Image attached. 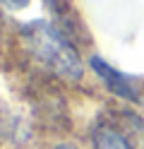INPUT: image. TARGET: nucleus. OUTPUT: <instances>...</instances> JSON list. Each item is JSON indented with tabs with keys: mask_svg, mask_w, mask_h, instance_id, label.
Here are the masks:
<instances>
[{
	"mask_svg": "<svg viewBox=\"0 0 144 149\" xmlns=\"http://www.w3.org/2000/svg\"><path fill=\"white\" fill-rule=\"evenodd\" d=\"M24 43L34 58L46 65L51 72H55L63 79H79L82 77V60L74 46L55 29L53 24L43 19H36L22 29Z\"/></svg>",
	"mask_w": 144,
	"mask_h": 149,
	"instance_id": "obj_1",
	"label": "nucleus"
},
{
	"mask_svg": "<svg viewBox=\"0 0 144 149\" xmlns=\"http://www.w3.org/2000/svg\"><path fill=\"white\" fill-rule=\"evenodd\" d=\"M55 149H77V147H74V144H58Z\"/></svg>",
	"mask_w": 144,
	"mask_h": 149,
	"instance_id": "obj_5",
	"label": "nucleus"
},
{
	"mask_svg": "<svg viewBox=\"0 0 144 149\" xmlns=\"http://www.w3.org/2000/svg\"><path fill=\"white\" fill-rule=\"evenodd\" d=\"M91 68H94V72L103 79V84L108 87L113 94H118L120 99H127V101H139V87L134 84L127 74H122L115 68H111V65L103 58H99V55L91 58Z\"/></svg>",
	"mask_w": 144,
	"mask_h": 149,
	"instance_id": "obj_2",
	"label": "nucleus"
},
{
	"mask_svg": "<svg viewBox=\"0 0 144 149\" xmlns=\"http://www.w3.org/2000/svg\"><path fill=\"white\" fill-rule=\"evenodd\" d=\"M94 149H132L127 137L111 125H99L94 130Z\"/></svg>",
	"mask_w": 144,
	"mask_h": 149,
	"instance_id": "obj_3",
	"label": "nucleus"
},
{
	"mask_svg": "<svg viewBox=\"0 0 144 149\" xmlns=\"http://www.w3.org/2000/svg\"><path fill=\"white\" fill-rule=\"evenodd\" d=\"M5 7H10V10H22V7L29 5V0H0Z\"/></svg>",
	"mask_w": 144,
	"mask_h": 149,
	"instance_id": "obj_4",
	"label": "nucleus"
}]
</instances>
